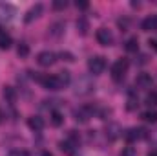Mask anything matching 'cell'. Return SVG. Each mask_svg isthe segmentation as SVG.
Listing matches in <instances>:
<instances>
[{
	"label": "cell",
	"mask_w": 157,
	"mask_h": 156,
	"mask_svg": "<svg viewBox=\"0 0 157 156\" xmlns=\"http://www.w3.org/2000/svg\"><path fill=\"white\" fill-rule=\"evenodd\" d=\"M104 68H106V59H104L102 55H93V57L88 61V70H90V74H93V76L102 74Z\"/></svg>",
	"instance_id": "6da1fadb"
},
{
	"label": "cell",
	"mask_w": 157,
	"mask_h": 156,
	"mask_svg": "<svg viewBox=\"0 0 157 156\" xmlns=\"http://www.w3.org/2000/svg\"><path fill=\"white\" fill-rule=\"evenodd\" d=\"M128 61L126 59H119L113 63V66H112V79L113 81H122L124 76H126V72H128Z\"/></svg>",
	"instance_id": "7a4b0ae2"
},
{
	"label": "cell",
	"mask_w": 157,
	"mask_h": 156,
	"mask_svg": "<svg viewBox=\"0 0 157 156\" xmlns=\"http://www.w3.org/2000/svg\"><path fill=\"white\" fill-rule=\"evenodd\" d=\"M39 79V83L46 88V90H60L62 88V84H60V81L57 79V76H40V77H37Z\"/></svg>",
	"instance_id": "3957f363"
},
{
	"label": "cell",
	"mask_w": 157,
	"mask_h": 156,
	"mask_svg": "<svg viewBox=\"0 0 157 156\" xmlns=\"http://www.w3.org/2000/svg\"><path fill=\"white\" fill-rule=\"evenodd\" d=\"M75 94L77 96H86V94H90L91 90H93V83H91V79L90 77H80L75 83Z\"/></svg>",
	"instance_id": "277c9868"
},
{
	"label": "cell",
	"mask_w": 157,
	"mask_h": 156,
	"mask_svg": "<svg viewBox=\"0 0 157 156\" xmlns=\"http://www.w3.org/2000/svg\"><path fill=\"white\" fill-rule=\"evenodd\" d=\"M55 61H57V53H53V51H49V50L40 51L39 55H37V63H39L40 66H44V68L55 64Z\"/></svg>",
	"instance_id": "5b68a950"
},
{
	"label": "cell",
	"mask_w": 157,
	"mask_h": 156,
	"mask_svg": "<svg viewBox=\"0 0 157 156\" xmlns=\"http://www.w3.org/2000/svg\"><path fill=\"white\" fill-rule=\"evenodd\" d=\"M95 37H97V42L101 46H110L113 42V35H112V31L108 28H99L97 33H95Z\"/></svg>",
	"instance_id": "8992f818"
},
{
	"label": "cell",
	"mask_w": 157,
	"mask_h": 156,
	"mask_svg": "<svg viewBox=\"0 0 157 156\" xmlns=\"http://www.w3.org/2000/svg\"><path fill=\"white\" fill-rule=\"evenodd\" d=\"M148 136V132H146V129H130V130H126L124 132V140L126 142H137V140H144Z\"/></svg>",
	"instance_id": "52a82bcc"
},
{
	"label": "cell",
	"mask_w": 157,
	"mask_h": 156,
	"mask_svg": "<svg viewBox=\"0 0 157 156\" xmlns=\"http://www.w3.org/2000/svg\"><path fill=\"white\" fill-rule=\"evenodd\" d=\"M73 116H75V121H78V123H88L90 117H93V109L91 107H80L73 112Z\"/></svg>",
	"instance_id": "ba28073f"
},
{
	"label": "cell",
	"mask_w": 157,
	"mask_h": 156,
	"mask_svg": "<svg viewBox=\"0 0 157 156\" xmlns=\"http://www.w3.org/2000/svg\"><path fill=\"white\" fill-rule=\"evenodd\" d=\"M135 86H137V88H143V90L152 88V76L146 74V72L137 74V77H135Z\"/></svg>",
	"instance_id": "9c48e42d"
},
{
	"label": "cell",
	"mask_w": 157,
	"mask_h": 156,
	"mask_svg": "<svg viewBox=\"0 0 157 156\" xmlns=\"http://www.w3.org/2000/svg\"><path fill=\"white\" fill-rule=\"evenodd\" d=\"M15 15V7L9 4H0V22H7L11 20Z\"/></svg>",
	"instance_id": "30bf717a"
},
{
	"label": "cell",
	"mask_w": 157,
	"mask_h": 156,
	"mask_svg": "<svg viewBox=\"0 0 157 156\" xmlns=\"http://www.w3.org/2000/svg\"><path fill=\"white\" fill-rule=\"evenodd\" d=\"M42 11H44V6H42V4H35V6H33V7H31L28 13H26L24 20H26L28 24H29V22H33L35 18H39L40 15H42Z\"/></svg>",
	"instance_id": "8fae6325"
},
{
	"label": "cell",
	"mask_w": 157,
	"mask_h": 156,
	"mask_svg": "<svg viewBox=\"0 0 157 156\" xmlns=\"http://www.w3.org/2000/svg\"><path fill=\"white\" fill-rule=\"evenodd\" d=\"M28 127L31 129V130H35V132H39L44 129V119L40 116H31L28 117Z\"/></svg>",
	"instance_id": "7c38bea8"
},
{
	"label": "cell",
	"mask_w": 157,
	"mask_h": 156,
	"mask_svg": "<svg viewBox=\"0 0 157 156\" xmlns=\"http://www.w3.org/2000/svg\"><path fill=\"white\" fill-rule=\"evenodd\" d=\"M141 28L144 31H155L157 30V15H152V17H146L141 24Z\"/></svg>",
	"instance_id": "4fadbf2b"
},
{
	"label": "cell",
	"mask_w": 157,
	"mask_h": 156,
	"mask_svg": "<svg viewBox=\"0 0 157 156\" xmlns=\"http://www.w3.org/2000/svg\"><path fill=\"white\" fill-rule=\"evenodd\" d=\"M2 94H4V99H6L7 103H15L17 97H18V94H17V90H15L13 86H4Z\"/></svg>",
	"instance_id": "5bb4252c"
},
{
	"label": "cell",
	"mask_w": 157,
	"mask_h": 156,
	"mask_svg": "<svg viewBox=\"0 0 157 156\" xmlns=\"http://www.w3.org/2000/svg\"><path fill=\"white\" fill-rule=\"evenodd\" d=\"M11 44H13V40L9 37V33H6V31L0 30V50H9Z\"/></svg>",
	"instance_id": "9a60e30c"
},
{
	"label": "cell",
	"mask_w": 157,
	"mask_h": 156,
	"mask_svg": "<svg viewBox=\"0 0 157 156\" xmlns=\"http://www.w3.org/2000/svg\"><path fill=\"white\" fill-rule=\"evenodd\" d=\"M88 30H90V22H88L84 17H78L77 18V31L80 33V35H86Z\"/></svg>",
	"instance_id": "2e32d148"
},
{
	"label": "cell",
	"mask_w": 157,
	"mask_h": 156,
	"mask_svg": "<svg viewBox=\"0 0 157 156\" xmlns=\"http://www.w3.org/2000/svg\"><path fill=\"white\" fill-rule=\"evenodd\" d=\"M124 48H126V51H130V53L139 51V40H137V37L128 39V40H126V44H124Z\"/></svg>",
	"instance_id": "e0dca14e"
},
{
	"label": "cell",
	"mask_w": 157,
	"mask_h": 156,
	"mask_svg": "<svg viewBox=\"0 0 157 156\" xmlns=\"http://www.w3.org/2000/svg\"><path fill=\"white\" fill-rule=\"evenodd\" d=\"M57 79L60 81V84H62V88H64V86H68V84H70L71 76H70V72H68V70H62V72H59V74H57Z\"/></svg>",
	"instance_id": "ac0fdd59"
},
{
	"label": "cell",
	"mask_w": 157,
	"mask_h": 156,
	"mask_svg": "<svg viewBox=\"0 0 157 156\" xmlns=\"http://www.w3.org/2000/svg\"><path fill=\"white\" fill-rule=\"evenodd\" d=\"M49 117H51V125H53V127H60V125L64 123V116H62L59 110H53Z\"/></svg>",
	"instance_id": "d6986e66"
},
{
	"label": "cell",
	"mask_w": 157,
	"mask_h": 156,
	"mask_svg": "<svg viewBox=\"0 0 157 156\" xmlns=\"http://www.w3.org/2000/svg\"><path fill=\"white\" fill-rule=\"evenodd\" d=\"M62 30H64V24L62 22H55V24L49 26V35L51 37H59L62 33Z\"/></svg>",
	"instance_id": "ffe728a7"
},
{
	"label": "cell",
	"mask_w": 157,
	"mask_h": 156,
	"mask_svg": "<svg viewBox=\"0 0 157 156\" xmlns=\"http://www.w3.org/2000/svg\"><path fill=\"white\" fill-rule=\"evenodd\" d=\"M143 119L148 123H157V110H146L143 112Z\"/></svg>",
	"instance_id": "44dd1931"
},
{
	"label": "cell",
	"mask_w": 157,
	"mask_h": 156,
	"mask_svg": "<svg viewBox=\"0 0 157 156\" xmlns=\"http://www.w3.org/2000/svg\"><path fill=\"white\" fill-rule=\"evenodd\" d=\"M59 147H60V151H64V153H68V154H71V153L75 151V149H73L75 145H73V143H70L68 140H64V142H60V143H59Z\"/></svg>",
	"instance_id": "7402d4cb"
},
{
	"label": "cell",
	"mask_w": 157,
	"mask_h": 156,
	"mask_svg": "<svg viewBox=\"0 0 157 156\" xmlns=\"http://www.w3.org/2000/svg\"><path fill=\"white\" fill-rule=\"evenodd\" d=\"M17 53H18V57H28L29 55V46L24 44V42H20L18 48H17Z\"/></svg>",
	"instance_id": "603a6c76"
},
{
	"label": "cell",
	"mask_w": 157,
	"mask_h": 156,
	"mask_svg": "<svg viewBox=\"0 0 157 156\" xmlns=\"http://www.w3.org/2000/svg\"><path fill=\"white\" fill-rule=\"evenodd\" d=\"M146 103H148L150 107H157V90H152V92L148 94V97H146Z\"/></svg>",
	"instance_id": "cb8c5ba5"
},
{
	"label": "cell",
	"mask_w": 157,
	"mask_h": 156,
	"mask_svg": "<svg viewBox=\"0 0 157 156\" xmlns=\"http://www.w3.org/2000/svg\"><path fill=\"white\" fill-rule=\"evenodd\" d=\"M66 6H68V2H66V0H55V2H53V9H57V11L64 9Z\"/></svg>",
	"instance_id": "d4e9b609"
},
{
	"label": "cell",
	"mask_w": 157,
	"mask_h": 156,
	"mask_svg": "<svg viewBox=\"0 0 157 156\" xmlns=\"http://www.w3.org/2000/svg\"><path fill=\"white\" fill-rule=\"evenodd\" d=\"M57 57H60L62 61H70V63H71V61H75V57H73V53H70V51H62V53H59Z\"/></svg>",
	"instance_id": "484cf974"
},
{
	"label": "cell",
	"mask_w": 157,
	"mask_h": 156,
	"mask_svg": "<svg viewBox=\"0 0 157 156\" xmlns=\"http://www.w3.org/2000/svg\"><path fill=\"white\" fill-rule=\"evenodd\" d=\"M121 156H135V149H133V147H124L122 153H121Z\"/></svg>",
	"instance_id": "4316f807"
},
{
	"label": "cell",
	"mask_w": 157,
	"mask_h": 156,
	"mask_svg": "<svg viewBox=\"0 0 157 156\" xmlns=\"http://www.w3.org/2000/svg\"><path fill=\"white\" fill-rule=\"evenodd\" d=\"M137 105H139V101H137L135 97H130V99H128V110H133Z\"/></svg>",
	"instance_id": "83f0119b"
},
{
	"label": "cell",
	"mask_w": 157,
	"mask_h": 156,
	"mask_svg": "<svg viewBox=\"0 0 157 156\" xmlns=\"http://www.w3.org/2000/svg\"><path fill=\"white\" fill-rule=\"evenodd\" d=\"M75 6H77V9H88V7H90V4H88V2H82V0H77Z\"/></svg>",
	"instance_id": "f1b7e54d"
},
{
	"label": "cell",
	"mask_w": 157,
	"mask_h": 156,
	"mask_svg": "<svg viewBox=\"0 0 157 156\" xmlns=\"http://www.w3.org/2000/svg\"><path fill=\"white\" fill-rule=\"evenodd\" d=\"M128 24H130V20H128V18H119V26H121L122 30H126V28H128Z\"/></svg>",
	"instance_id": "f546056e"
},
{
	"label": "cell",
	"mask_w": 157,
	"mask_h": 156,
	"mask_svg": "<svg viewBox=\"0 0 157 156\" xmlns=\"http://www.w3.org/2000/svg\"><path fill=\"white\" fill-rule=\"evenodd\" d=\"M9 156H29L26 151H13V153H9Z\"/></svg>",
	"instance_id": "4dcf8cb0"
},
{
	"label": "cell",
	"mask_w": 157,
	"mask_h": 156,
	"mask_svg": "<svg viewBox=\"0 0 157 156\" xmlns=\"http://www.w3.org/2000/svg\"><path fill=\"white\" fill-rule=\"evenodd\" d=\"M148 44H150V48H154V50L157 51V39H152L150 42H148Z\"/></svg>",
	"instance_id": "1f68e13d"
},
{
	"label": "cell",
	"mask_w": 157,
	"mask_h": 156,
	"mask_svg": "<svg viewBox=\"0 0 157 156\" xmlns=\"http://www.w3.org/2000/svg\"><path fill=\"white\" fill-rule=\"evenodd\" d=\"M2 121H4V112L0 110V123H2Z\"/></svg>",
	"instance_id": "d6a6232c"
},
{
	"label": "cell",
	"mask_w": 157,
	"mask_h": 156,
	"mask_svg": "<svg viewBox=\"0 0 157 156\" xmlns=\"http://www.w3.org/2000/svg\"><path fill=\"white\" fill-rule=\"evenodd\" d=\"M148 156H157V151H154V153H150Z\"/></svg>",
	"instance_id": "836d02e7"
},
{
	"label": "cell",
	"mask_w": 157,
	"mask_h": 156,
	"mask_svg": "<svg viewBox=\"0 0 157 156\" xmlns=\"http://www.w3.org/2000/svg\"><path fill=\"white\" fill-rule=\"evenodd\" d=\"M42 156H51V154H48V153H44V154H42Z\"/></svg>",
	"instance_id": "e575fe53"
}]
</instances>
